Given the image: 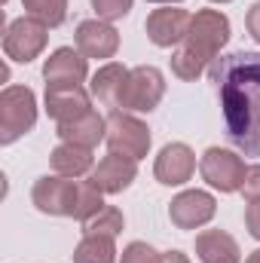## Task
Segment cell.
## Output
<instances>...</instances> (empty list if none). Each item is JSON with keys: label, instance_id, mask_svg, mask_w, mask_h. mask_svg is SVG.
Masks as SVG:
<instances>
[{"label": "cell", "instance_id": "6da1fadb", "mask_svg": "<svg viewBox=\"0 0 260 263\" xmlns=\"http://www.w3.org/2000/svg\"><path fill=\"white\" fill-rule=\"evenodd\" d=\"M211 80L220 92L230 141L245 156H260V52L214 59Z\"/></svg>", "mask_w": 260, "mask_h": 263}, {"label": "cell", "instance_id": "7a4b0ae2", "mask_svg": "<svg viewBox=\"0 0 260 263\" xmlns=\"http://www.w3.org/2000/svg\"><path fill=\"white\" fill-rule=\"evenodd\" d=\"M230 40V18L220 9H199L190 22L184 43L172 55V73L178 80H199Z\"/></svg>", "mask_w": 260, "mask_h": 263}, {"label": "cell", "instance_id": "3957f363", "mask_svg": "<svg viewBox=\"0 0 260 263\" xmlns=\"http://www.w3.org/2000/svg\"><path fill=\"white\" fill-rule=\"evenodd\" d=\"M37 123V95L28 86H6L0 92V144H15Z\"/></svg>", "mask_w": 260, "mask_h": 263}, {"label": "cell", "instance_id": "277c9868", "mask_svg": "<svg viewBox=\"0 0 260 263\" xmlns=\"http://www.w3.org/2000/svg\"><path fill=\"white\" fill-rule=\"evenodd\" d=\"M162 95H165V77L159 67H132L126 77V86H123V95H120V107L126 114H150L159 107Z\"/></svg>", "mask_w": 260, "mask_h": 263}, {"label": "cell", "instance_id": "5b68a950", "mask_svg": "<svg viewBox=\"0 0 260 263\" xmlns=\"http://www.w3.org/2000/svg\"><path fill=\"white\" fill-rule=\"evenodd\" d=\"M46 40H49V28L34 15L12 18L3 28V52H6V59L22 62V65L34 62L46 49Z\"/></svg>", "mask_w": 260, "mask_h": 263}, {"label": "cell", "instance_id": "8992f818", "mask_svg": "<svg viewBox=\"0 0 260 263\" xmlns=\"http://www.w3.org/2000/svg\"><path fill=\"white\" fill-rule=\"evenodd\" d=\"M199 172H202V181L220 193H236L242 190L245 184V159L233 150H224V147H208L199 159Z\"/></svg>", "mask_w": 260, "mask_h": 263}, {"label": "cell", "instance_id": "52a82bcc", "mask_svg": "<svg viewBox=\"0 0 260 263\" xmlns=\"http://www.w3.org/2000/svg\"><path fill=\"white\" fill-rule=\"evenodd\" d=\"M107 147L110 153H123L129 159H144L150 153V129L147 123H141L138 117H132L126 110H110L107 117Z\"/></svg>", "mask_w": 260, "mask_h": 263}, {"label": "cell", "instance_id": "ba28073f", "mask_svg": "<svg viewBox=\"0 0 260 263\" xmlns=\"http://www.w3.org/2000/svg\"><path fill=\"white\" fill-rule=\"evenodd\" d=\"M77 199H80V181L62 178V175H43L31 190L34 208L52 217H73Z\"/></svg>", "mask_w": 260, "mask_h": 263}, {"label": "cell", "instance_id": "9c48e42d", "mask_svg": "<svg viewBox=\"0 0 260 263\" xmlns=\"http://www.w3.org/2000/svg\"><path fill=\"white\" fill-rule=\"evenodd\" d=\"M190 22H193V15L187 9H181V6H159V9H153L147 15L144 31H147V37H150L153 46L172 49V46L184 43V37L190 31Z\"/></svg>", "mask_w": 260, "mask_h": 263}, {"label": "cell", "instance_id": "30bf717a", "mask_svg": "<svg viewBox=\"0 0 260 263\" xmlns=\"http://www.w3.org/2000/svg\"><path fill=\"white\" fill-rule=\"evenodd\" d=\"M217 214V199L205 190H184L169 202V220L178 230H199Z\"/></svg>", "mask_w": 260, "mask_h": 263}, {"label": "cell", "instance_id": "8fae6325", "mask_svg": "<svg viewBox=\"0 0 260 263\" xmlns=\"http://www.w3.org/2000/svg\"><path fill=\"white\" fill-rule=\"evenodd\" d=\"M73 43H77V49H80L86 59L104 62V59H114V55H117V49H120V31H117L110 22L86 18V22L77 25Z\"/></svg>", "mask_w": 260, "mask_h": 263}, {"label": "cell", "instance_id": "7c38bea8", "mask_svg": "<svg viewBox=\"0 0 260 263\" xmlns=\"http://www.w3.org/2000/svg\"><path fill=\"white\" fill-rule=\"evenodd\" d=\"M196 172V153L184 141H172L159 150L156 162H153V178L162 187H181L193 178Z\"/></svg>", "mask_w": 260, "mask_h": 263}, {"label": "cell", "instance_id": "4fadbf2b", "mask_svg": "<svg viewBox=\"0 0 260 263\" xmlns=\"http://www.w3.org/2000/svg\"><path fill=\"white\" fill-rule=\"evenodd\" d=\"M92 110L89 92L77 83H59V86H46V114L62 126L73 123L80 117H86Z\"/></svg>", "mask_w": 260, "mask_h": 263}, {"label": "cell", "instance_id": "5bb4252c", "mask_svg": "<svg viewBox=\"0 0 260 263\" xmlns=\"http://www.w3.org/2000/svg\"><path fill=\"white\" fill-rule=\"evenodd\" d=\"M138 178V159H129L123 153H107L95 168H92V184L104 193V196H117L123 190H129Z\"/></svg>", "mask_w": 260, "mask_h": 263}, {"label": "cell", "instance_id": "9a60e30c", "mask_svg": "<svg viewBox=\"0 0 260 263\" xmlns=\"http://www.w3.org/2000/svg\"><path fill=\"white\" fill-rule=\"evenodd\" d=\"M86 77H89V59L73 46H59L43 65L46 86H59V83H77L80 86Z\"/></svg>", "mask_w": 260, "mask_h": 263}, {"label": "cell", "instance_id": "2e32d148", "mask_svg": "<svg viewBox=\"0 0 260 263\" xmlns=\"http://www.w3.org/2000/svg\"><path fill=\"white\" fill-rule=\"evenodd\" d=\"M196 257L202 263H239L242 248L224 230H205L196 236Z\"/></svg>", "mask_w": 260, "mask_h": 263}, {"label": "cell", "instance_id": "e0dca14e", "mask_svg": "<svg viewBox=\"0 0 260 263\" xmlns=\"http://www.w3.org/2000/svg\"><path fill=\"white\" fill-rule=\"evenodd\" d=\"M55 135L65 141V144H77V147H98V141L107 138V120L95 110H89L86 117L73 120V123H62Z\"/></svg>", "mask_w": 260, "mask_h": 263}, {"label": "cell", "instance_id": "ac0fdd59", "mask_svg": "<svg viewBox=\"0 0 260 263\" xmlns=\"http://www.w3.org/2000/svg\"><path fill=\"white\" fill-rule=\"evenodd\" d=\"M49 162H52V172L62 178H83L95 168V156L89 147H77V144H65V141L52 150Z\"/></svg>", "mask_w": 260, "mask_h": 263}, {"label": "cell", "instance_id": "d6986e66", "mask_svg": "<svg viewBox=\"0 0 260 263\" xmlns=\"http://www.w3.org/2000/svg\"><path fill=\"white\" fill-rule=\"evenodd\" d=\"M126 77H129V67L126 65L107 62L104 67H98L95 77H92V95H95L104 107H120V95H123Z\"/></svg>", "mask_w": 260, "mask_h": 263}, {"label": "cell", "instance_id": "ffe728a7", "mask_svg": "<svg viewBox=\"0 0 260 263\" xmlns=\"http://www.w3.org/2000/svg\"><path fill=\"white\" fill-rule=\"evenodd\" d=\"M73 263H117V245L110 236H83L73 248Z\"/></svg>", "mask_w": 260, "mask_h": 263}, {"label": "cell", "instance_id": "44dd1931", "mask_svg": "<svg viewBox=\"0 0 260 263\" xmlns=\"http://www.w3.org/2000/svg\"><path fill=\"white\" fill-rule=\"evenodd\" d=\"M123 227H126L123 211H120V208H114V205H104L92 220H86V223H83V236H110V239H117Z\"/></svg>", "mask_w": 260, "mask_h": 263}, {"label": "cell", "instance_id": "7402d4cb", "mask_svg": "<svg viewBox=\"0 0 260 263\" xmlns=\"http://www.w3.org/2000/svg\"><path fill=\"white\" fill-rule=\"evenodd\" d=\"M28 15L40 18L46 28H59L67 18V0H22Z\"/></svg>", "mask_w": 260, "mask_h": 263}, {"label": "cell", "instance_id": "603a6c76", "mask_svg": "<svg viewBox=\"0 0 260 263\" xmlns=\"http://www.w3.org/2000/svg\"><path fill=\"white\" fill-rule=\"evenodd\" d=\"M101 208H104V193H101L92 181H80V199H77V214H73V220L86 223V220H92Z\"/></svg>", "mask_w": 260, "mask_h": 263}, {"label": "cell", "instance_id": "cb8c5ba5", "mask_svg": "<svg viewBox=\"0 0 260 263\" xmlns=\"http://www.w3.org/2000/svg\"><path fill=\"white\" fill-rule=\"evenodd\" d=\"M89 3H92V9L101 22H117V18L129 15L135 0H89Z\"/></svg>", "mask_w": 260, "mask_h": 263}, {"label": "cell", "instance_id": "d4e9b609", "mask_svg": "<svg viewBox=\"0 0 260 263\" xmlns=\"http://www.w3.org/2000/svg\"><path fill=\"white\" fill-rule=\"evenodd\" d=\"M120 263H162V254L147 242H132V245L123 248Z\"/></svg>", "mask_w": 260, "mask_h": 263}, {"label": "cell", "instance_id": "484cf974", "mask_svg": "<svg viewBox=\"0 0 260 263\" xmlns=\"http://www.w3.org/2000/svg\"><path fill=\"white\" fill-rule=\"evenodd\" d=\"M242 193H245L248 202H251V199H260V165H248V172H245V184H242Z\"/></svg>", "mask_w": 260, "mask_h": 263}, {"label": "cell", "instance_id": "4316f807", "mask_svg": "<svg viewBox=\"0 0 260 263\" xmlns=\"http://www.w3.org/2000/svg\"><path fill=\"white\" fill-rule=\"evenodd\" d=\"M245 227H248V233L260 242V199H251L248 202V208H245Z\"/></svg>", "mask_w": 260, "mask_h": 263}, {"label": "cell", "instance_id": "83f0119b", "mask_svg": "<svg viewBox=\"0 0 260 263\" xmlns=\"http://www.w3.org/2000/svg\"><path fill=\"white\" fill-rule=\"evenodd\" d=\"M245 28H248V34L260 43V0L248 9V15H245Z\"/></svg>", "mask_w": 260, "mask_h": 263}, {"label": "cell", "instance_id": "f1b7e54d", "mask_svg": "<svg viewBox=\"0 0 260 263\" xmlns=\"http://www.w3.org/2000/svg\"><path fill=\"white\" fill-rule=\"evenodd\" d=\"M162 263H190V257L181 254V251H165L162 254Z\"/></svg>", "mask_w": 260, "mask_h": 263}, {"label": "cell", "instance_id": "f546056e", "mask_svg": "<svg viewBox=\"0 0 260 263\" xmlns=\"http://www.w3.org/2000/svg\"><path fill=\"white\" fill-rule=\"evenodd\" d=\"M245 263H260V248H257V251H251V254L245 257Z\"/></svg>", "mask_w": 260, "mask_h": 263}, {"label": "cell", "instance_id": "4dcf8cb0", "mask_svg": "<svg viewBox=\"0 0 260 263\" xmlns=\"http://www.w3.org/2000/svg\"><path fill=\"white\" fill-rule=\"evenodd\" d=\"M147 3H162V6H175V3H181V0H147Z\"/></svg>", "mask_w": 260, "mask_h": 263}, {"label": "cell", "instance_id": "1f68e13d", "mask_svg": "<svg viewBox=\"0 0 260 263\" xmlns=\"http://www.w3.org/2000/svg\"><path fill=\"white\" fill-rule=\"evenodd\" d=\"M211 3H233V0H211Z\"/></svg>", "mask_w": 260, "mask_h": 263}]
</instances>
